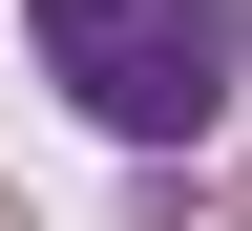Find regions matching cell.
<instances>
[{
  "label": "cell",
  "instance_id": "6da1fadb",
  "mask_svg": "<svg viewBox=\"0 0 252 231\" xmlns=\"http://www.w3.org/2000/svg\"><path fill=\"white\" fill-rule=\"evenodd\" d=\"M21 42L126 168H189L231 126V84H252V0H21Z\"/></svg>",
  "mask_w": 252,
  "mask_h": 231
},
{
  "label": "cell",
  "instance_id": "3957f363",
  "mask_svg": "<svg viewBox=\"0 0 252 231\" xmlns=\"http://www.w3.org/2000/svg\"><path fill=\"white\" fill-rule=\"evenodd\" d=\"M0 231H42V210H21V189H0Z\"/></svg>",
  "mask_w": 252,
  "mask_h": 231
},
{
  "label": "cell",
  "instance_id": "7a4b0ae2",
  "mask_svg": "<svg viewBox=\"0 0 252 231\" xmlns=\"http://www.w3.org/2000/svg\"><path fill=\"white\" fill-rule=\"evenodd\" d=\"M210 231H252V147H231V189H210Z\"/></svg>",
  "mask_w": 252,
  "mask_h": 231
}]
</instances>
